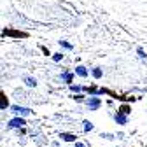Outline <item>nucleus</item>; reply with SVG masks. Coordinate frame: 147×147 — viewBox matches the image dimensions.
Returning a JSON list of instances; mask_svg holds the SVG:
<instances>
[{"label": "nucleus", "mask_w": 147, "mask_h": 147, "mask_svg": "<svg viewBox=\"0 0 147 147\" xmlns=\"http://www.w3.org/2000/svg\"><path fill=\"white\" fill-rule=\"evenodd\" d=\"M76 74H77V76H81V77H86V76H88V70H86L82 65H79V67L76 68Z\"/></svg>", "instance_id": "423d86ee"}, {"label": "nucleus", "mask_w": 147, "mask_h": 147, "mask_svg": "<svg viewBox=\"0 0 147 147\" xmlns=\"http://www.w3.org/2000/svg\"><path fill=\"white\" fill-rule=\"evenodd\" d=\"M70 89H72V91H76V93H79V91H81L79 86H70Z\"/></svg>", "instance_id": "dca6fc26"}, {"label": "nucleus", "mask_w": 147, "mask_h": 147, "mask_svg": "<svg viewBox=\"0 0 147 147\" xmlns=\"http://www.w3.org/2000/svg\"><path fill=\"white\" fill-rule=\"evenodd\" d=\"M60 44H61L63 47H67V49H72V44H68V42H65V40H60Z\"/></svg>", "instance_id": "4468645a"}, {"label": "nucleus", "mask_w": 147, "mask_h": 147, "mask_svg": "<svg viewBox=\"0 0 147 147\" xmlns=\"http://www.w3.org/2000/svg\"><path fill=\"white\" fill-rule=\"evenodd\" d=\"M93 77H95V79H100V77H102V70H100V68H95V70H93Z\"/></svg>", "instance_id": "9b49d317"}, {"label": "nucleus", "mask_w": 147, "mask_h": 147, "mask_svg": "<svg viewBox=\"0 0 147 147\" xmlns=\"http://www.w3.org/2000/svg\"><path fill=\"white\" fill-rule=\"evenodd\" d=\"M11 109H12V112H16L18 116H20V114H21V116H30V114H32V110H30V109H26V107H20V105H12Z\"/></svg>", "instance_id": "f03ea898"}, {"label": "nucleus", "mask_w": 147, "mask_h": 147, "mask_svg": "<svg viewBox=\"0 0 147 147\" xmlns=\"http://www.w3.org/2000/svg\"><path fill=\"white\" fill-rule=\"evenodd\" d=\"M76 147H86L84 144H81V142H76Z\"/></svg>", "instance_id": "f3484780"}, {"label": "nucleus", "mask_w": 147, "mask_h": 147, "mask_svg": "<svg viewBox=\"0 0 147 147\" xmlns=\"http://www.w3.org/2000/svg\"><path fill=\"white\" fill-rule=\"evenodd\" d=\"M137 53H138V56H140V58H145V53H144V49H142V47H138V51H137Z\"/></svg>", "instance_id": "2eb2a0df"}, {"label": "nucleus", "mask_w": 147, "mask_h": 147, "mask_svg": "<svg viewBox=\"0 0 147 147\" xmlns=\"http://www.w3.org/2000/svg\"><path fill=\"white\" fill-rule=\"evenodd\" d=\"M86 103H88V109H89V110H96V109L102 105V100H100L98 96H91Z\"/></svg>", "instance_id": "f257e3e1"}, {"label": "nucleus", "mask_w": 147, "mask_h": 147, "mask_svg": "<svg viewBox=\"0 0 147 147\" xmlns=\"http://www.w3.org/2000/svg\"><path fill=\"white\" fill-rule=\"evenodd\" d=\"M25 124H26V123H25L23 117H14V119L9 121V128H23Z\"/></svg>", "instance_id": "7ed1b4c3"}, {"label": "nucleus", "mask_w": 147, "mask_h": 147, "mask_svg": "<svg viewBox=\"0 0 147 147\" xmlns=\"http://www.w3.org/2000/svg\"><path fill=\"white\" fill-rule=\"evenodd\" d=\"M25 84H26L28 88H35V86H37V81H35L33 77H25Z\"/></svg>", "instance_id": "0eeeda50"}, {"label": "nucleus", "mask_w": 147, "mask_h": 147, "mask_svg": "<svg viewBox=\"0 0 147 147\" xmlns=\"http://www.w3.org/2000/svg\"><path fill=\"white\" fill-rule=\"evenodd\" d=\"M61 58H63V54H60V53H56V54L53 56V60H54V61H60Z\"/></svg>", "instance_id": "ddd939ff"}, {"label": "nucleus", "mask_w": 147, "mask_h": 147, "mask_svg": "<svg viewBox=\"0 0 147 147\" xmlns=\"http://www.w3.org/2000/svg\"><path fill=\"white\" fill-rule=\"evenodd\" d=\"M119 112L124 114V116H128V114L131 112V109H130V105H121V107H119Z\"/></svg>", "instance_id": "1a4fd4ad"}, {"label": "nucleus", "mask_w": 147, "mask_h": 147, "mask_svg": "<svg viewBox=\"0 0 147 147\" xmlns=\"http://www.w3.org/2000/svg\"><path fill=\"white\" fill-rule=\"evenodd\" d=\"M116 123H119V124H126V123H128V117H126L124 114L117 112V114H116Z\"/></svg>", "instance_id": "39448f33"}, {"label": "nucleus", "mask_w": 147, "mask_h": 147, "mask_svg": "<svg viewBox=\"0 0 147 147\" xmlns=\"http://www.w3.org/2000/svg\"><path fill=\"white\" fill-rule=\"evenodd\" d=\"M9 107V102H7V98L0 93V109H7Z\"/></svg>", "instance_id": "6e6552de"}, {"label": "nucleus", "mask_w": 147, "mask_h": 147, "mask_svg": "<svg viewBox=\"0 0 147 147\" xmlns=\"http://www.w3.org/2000/svg\"><path fill=\"white\" fill-rule=\"evenodd\" d=\"M61 77H63V79H65L67 82H72V79H74V77H72V74H63Z\"/></svg>", "instance_id": "f8f14e48"}, {"label": "nucleus", "mask_w": 147, "mask_h": 147, "mask_svg": "<svg viewBox=\"0 0 147 147\" xmlns=\"http://www.w3.org/2000/svg\"><path fill=\"white\" fill-rule=\"evenodd\" d=\"M60 138H63L65 142H76V135L72 133H60Z\"/></svg>", "instance_id": "20e7f679"}, {"label": "nucleus", "mask_w": 147, "mask_h": 147, "mask_svg": "<svg viewBox=\"0 0 147 147\" xmlns=\"http://www.w3.org/2000/svg\"><path fill=\"white\" fill-rule=\"evenodd\" d=\"M82 124H84V131H91V130H93V123H89V121H84Z\"/></svg>", "instance_id": "9d476101"}]
</instances>
